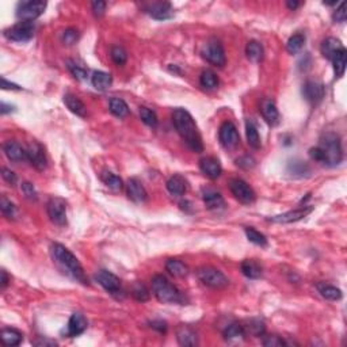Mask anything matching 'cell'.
I'll list each match as a JSON object with an SVG mask.
<instances>
[{"instance_id":"cell-1","label":"cell","mask_w":347,"mask_h":347,"mask_svg":"<svg viewBox=\"0 0 347 347\" xmlns=\"http://www.w3.org/2000/svg\"><path fill=\"white\" fill-rule=\"evenodd\" d=\"M309 156L313 160L326 166L335 167L343 160V150L340 137L334 132H327L320 137L319 146L309 150Z\"/></svg>"},{"instance_id":"cell-2","label":"cell","mask_w":347,"mask_h":347,"mask_svg":"<svg viewBox=\"0 0 347 347\" xmlns=\"http://www.w3.org/2000/svg\"><path fill=\"white\" fill-rule=\"evenodd\" d=\"M172 124L177 129L178 134L181 136L182 140L186 142L193 152H202L204 151V142L198 128L195 125L194 118L191 114L185 109H175L172 113Z\"/></svg>"},{"instance_id":"cell-3","label":"cell","mask_w":347,"mask_h":347,"mask_svg":"<svg viewBox=\"0 0 347 347\" xmlns=\"http://www.w3.org/2000/svg\"><path fill=\"white\" fill-rule=\"evenodd\" d=\"M50 252H52L53 261L56 262L57 266L60 267L63 273L69 275L71 278H73L77 282L89 285V278H87L79 259L67 247H64L60 243H54L50 247Z\"/></svg>"},{"instance_id":"cell-4","label":"cell","mask_w":347,"mask_h":347,"mask_svg":"<svg viewBox=\"0 0 347 347\" xmlns=\"http://www.w3.org/2000/svg\"><path fill=\"white\" fill-rule=\"evenodd\" d=\"M152 292L155 297L163 304H185L183 293L163 275H155L152 278Z\"/></svg>"},{"instance_id":"cell-5","label":"cell","mask_w":347,"mask_h":347,"mask_svg":"<svg viewBox=\"0 0 347 347\" xmlns=\"http://www.w3.org/2000/svg\"><path fill=\"white\" fill-rule=\"evenodd\" d=\"M197 277L205 286H209L212 289H224L229 283L228 278L221 271L210 266L199 267L197 270Z\"/></svg>"},{"instance_id":"cell-6","label":"cell","mask_w":347,"mask_h":347,"mask_svg":"<svg viewBox=\"0 0 347 347\" xmlns=\"http://www.w3.org/2000/svg\"><path fill=\"white\" fill-rule=\"evenodd\" d=\"M45 8H46V2H41V0L22 2L16 7V18L20 22H33L44 14Z\"/></svg>"},{"instance_id":"cell-7","label":"cell","mask_w":347,"mask_h":347,"mask_svg":"<svg viewBox=\"0 0 347 347\" xmlns=\"http://www.w3.org/2000/svg\"><path fill=\"white\" fill-rule=\"evenodd\" d=\"M202 57L205 59L208 63L216 65V67H224L225 65L226 57L224 46L220 41L217 40H210L205 44V46L202 48L201 52Z\"/></svg>"},{"instance_id":"cell-8","label":"cell","mask_w":347,"mask_h":347,"mask_svg":"<svg viewBox=\"0 0 347 347\" xmlns=\"http://www.w3.org/2000/svg\"><path fill=\"white\" fill-rule=\"evenodd\" d=\"M229 190L230 193L234 194V197L238 199L239 202H242L244 205H251L255 202V191L252 190L247 182H244L243 179H239V178H234L229 181Z\"/></svg>"},{"instance_id":"cell-9","label":"cell","mask_w":347,"mask_h":347,"mask_svg":"<svg viewBox=\"0 0 347 347\" xmlns=\"http://www.w3.org/2000/svg\"><path fill=\"white\" fill-rule=\"evenodd\" d=\"M34 32H36V26L33 22H19L14 24L12 27L4 30V37L15 42H26L34 37Z\"/></svg>"},{"instance_id":"cell-10","label":"cell","mask_w":347,"mask_h":347,"mask_svg":"<svg viewBox=\"0 0 347 347\" xmlns=\"http://www.w3.org/2000/svg\"><path fill=\"white\" fill-rule=\"evenodd\" d=\"M95 279H97L98 283H99L109 295L114 296V297H117V299H120L122 296L121 281H120V278H118L117 275H114L113 273H110V271L107 270H99L97 274H95Z\"/></svg>"},{"instance_id":"cell-11","label":"cell","mask_w":347,"mask_h":347,"mask_svg":"<svg viewBox=\"0 0 347 347\" xmlns=\"http://www.w3.org/2000/svg\"><path fill=\"white\" fill-rule=\"evenodd\" d=\"M218 140L221 142V146L226 148V150H234L240 144V136H239V132L234 122L225 121L220 126Z\"/></svg>"},{"instance_id":"cell-12","label":"cell","mask_w":347,"mask_h":347,"mask_svg":"<svg viewBox=\"0 0 347 347\" xmlns=\"http://www.w3.org/2000/svg\"><path fill=\"white\" fill-rule=\"evenodd\" d=\"M48 216L53 224L59 226L67 225V202L60 197L52 198L48 202Z\"/></svg>"},{"instance_id":"cell-13","label":"cell","mask_w":347,"mask_h":347,"mask_svg":"<svg viewBox=\"0 0 347 347\" xmlns=\"http://www.w3.org/2000/svg\"><path fill=\"white\" fill-rule=\"evenodd\" d=\"M26 154H27V162H30L36 170L44 171L46 168V155H45L44 147L38 144V142L33 141L30 142L26 148Z\"/></svg>"},{"instance_id":"cell-14","label":"cell","mask_w":347,"mask_h":347,"mask_svg":"<svg viewBox=\"0 0 347 347\" xmlns=\"http://www.w3.org/2000/svg\"><path fill=\"white\" fill-rule=\"evenodd\" d=\"M313 208L312 206H304L299 209L291 210L286 213L278 214V216H273V217L267 218V221L275 222V224H292V222H297L300 220L305 218L309 213H312Z\"/></svg>"},{"instance_id":"cell-15","label":"cell","mask_w":347,"mask_h":347,"mask_svg":"<svg viewBox=\"0 0 347 347\" xmlns=\"http://www.w3.org/2000/svg\"><path fill=\"white\" fill-rule=\"evenodd\" d=\"M303 94L309 103L317 105L323 101L324 95H326V87L322 81L308 80L303 87Z\"/></svg>"},{"instance_id":"cell-16","label":"cell","mask_w":347,"mask_h":347,"mask_svg":"<svg viewBox=\"0 0 347 347\" xmlns=\"http://www.w3.org/2000/svg\"><path fill=\"white\" fill-rule=\"evenodd\" d=\"M146 12L150 14L154 19L164 20L170 19L174 15V8L170 3L167 2H159V3H152L146 7Z\"/></svg>"},{"instance_id":"cell-17","label":"cell","mask_w":347,"mask_h":347,"mask_svg":"<svg viewBox=\"0 0 347 347\" xmlns=\"http://www.w3.org/2000/svg\"><path fill=\"white\" fill-rule=\"evenodd\" d=\"M87 326H89V323H87V319H85L84 316L81 315V313L76 312V313H73V315L69 317V322H68V326H67V331H65V335L69 336V338H75V336H79L80 334H83V332L87 330Z\"/></svg>"},{"instance_id":"cell-18","label":"cell","mask_w":347,"mask_h":347,"mask_svg":"<svg viewBox=\"0 0 347 347\" xmlns=\"http://www.w3.org/2000/svg\"><path fill=\"white\" fill-rule=\"evenodd\" d=\"M199 170L209 179H217L222 172L220 162L216 158H212V156H206V158H202L199 160Z\"/></svg>"},{"instance_id":"cell-19","label":"cell","mask_w":347,"mask_h":347,"mask_svg":"<svg viewBox=\"0 0 347 347\" xmlns=\"http://www.w3.org/2000/svg\"><path fill=\"white\" fill-rule=\"evenodd\" d=\"M4 155L7 156L8 160L11 162H23L27 160V154H26V148L20 146L19 142L16 141H6L3 144Z\"/></svg>"},{"instance_id":"cell-20","label":"cell","mask_w":347,"mask_h":347,"mask_svg":"<svg viewBox=\"0 0 347 347\" xmlns=\"http://www.w3.org/2000/svg\"><path fill=\"white\" fill-rule=\"evenodd\" d=\"M261 114H262L263 120L271 126H275L279 124V113L277 106L271 99H263L261 102Z\"/></svg>"},{"instance_id":"cell-21","label":"cell","mask_w":347,"mask_h":347,"mask_svg":"<svg viewBox=\"0 0 347 347\" xmlns=\"http://www.w3.org/2000/svg\"><path fill=\"white\" fill-rule=\"evenodd\" d=\"M126 190H128V197L133 202H146L147 198H148L146 187L137 178L129 179L128 185H126Z\"/></svg>"},{"instance_id":"cell-22","label":"cell","mask_w":347,"mask_h":347,"mask_svg":"<svg viewBox=\"0 0 347 347\" xmlns=\"http://www.w3.org/2000/svg\"><path fill=\"white\" fill-rule=\"evenodd\" d=\"M202 198L205 202L206 208L209 210H222L225 208V201L218 191L214 189H204Z\"/></svg>"},{"instance_id":"cell-23","label":"cell","mask_w":347,"mask_h":347,"mask_svg":"<svg viewBox=\"0 0 347 347\" xmlns=\"http://www.w3.org/2000/svg\"><path fill=\"white\" fill-rule=\"evenodd\" d=\"M177 339L181 346H195L198 343L197 332L189 326H179L177 328Z\"/></svg>"},{"instance_id":"cell-24","label":"cell","mask_w":347,"mask_h":347,"mask_svg":"<svg viewBox=\"0 0 347 347\" xmlns=\"http://www.w3.org/2000/svg\"><path fill=\"white\" fill-rule=\"evenodd\" d=\"M167 190L174 197H182L187 191V181L179 174H175L167 181Z\"/></svg>"},{"instance_id":"cell-25","label":"cell","mask_w":347,"mask_h":347,"mask_svg":"<svg viewBox=\"0 0 347 347\" xmlns=\"http://www.w3.org/2000/svg\"><path fill=\"white\" fill-rule=\"evenodd\" d=\"M342 49H344L343 44L340 42V40L334 38V37L326 38V40L322 42V46H320L322 54H323L326 59H328V60H332L336 53L340 52Z\"/></svg>"},{"instance_id":"cell-26","label":"cell","mask_w":347,"mask_h":347,"mask_svg":"<svg viewBox=\"0 0 347 347\" xmlns=\"http://www.w3.org/2000/svg\"><path fill=\"white\" fill-rule=\"evenodd\" d=\"M64 103L68 107L69 111H72L73 114H76L77 117L85 118L87 117V107L83 102L72 94H65L64 95Z\"/></svg>"},{"instance_id":"cell-27","label":"cell","mask_w":347,"mask_h":347,"mask_svg":"<svg viewBox=\"0 0 347 347\" xmlns=\"http://www.w3.org/2000/svg\"><path fill=\"white\" fill-rule=\"evenodd\" d=\"M242 273L250 279H258L262 277V266L255 259H246L240 265Z\"/></svg>"},{"instance_id":"cell-28","label":"cell","mask_w":347,"mask_h":347,"mask_svg":"<svg viewBox=\"0 0 347 347\" xmlns=\"http://www.w3.org/2000/svg\"><path fill=\"white\" fill-rule=\"evenodd\" d=\"M91 83L99 91H105L113 83V77L110 73L103 72V71H95L91 76Z\"/></svg>"},{"instance_id":"cell-29","label":"cell","mask_w":347,"mask_h":347,"mask_svg":"<svg viewBox=\"0 0 347 347\" xmlns=\"http://www.w3.org/2000/svg\"><path fill=\"white\" fill-rule=\"evenodd\" d=\"M166 270L172 277H177V278H183L189 273L187 266L182 261H179V259H168L166 263Z\"/></svg>"},{"instance_id":"cell-30","label":"cell","mask_w":347,"mask_h":347,"mask_svg":"<svg viewBox=\"0 0 347 347\" xmlns=\"http://www.w3.org/2000/svg\"><path fill=\"white\" fill-rule=\"evenodd\" d=\"M109 109L113 115L118 118H125L129 115V106L121 98H111L109 103Z\"/></svg>"},{"instance_id":"cell-31","label":"cell","mask_w":347,"mask_h":347,"mask_svg":"<svg viewBox=\"0 0 347 347\" xmlns=\"http://www.w3.org/2000/svg\"><path fill=\"white\" fill-rule=\"evenodd\" d=\"M316 287H317V291H319V293L322 295V297H324L326 300L338 301V300L342 299V291L338 289L336 286L327 285V283H317Z\"/></svg>"},{"instance_id":"cell-32","label":"cell","mask_w":347,"mask_h":347,"mask_svg":"<svg viewBox=\"0 0 347 347\" xmlns=\"http://www.w3.org/2000/svg\"><path fill=\"white\" fill-rule=\"evenodd\" d=\"M2 339H3L6 346L14 347L20 344V342L23 340V335H22V332H19L15 328H3Z\"/></svg>"},{"instance_id":"cell-33","label":"cell","mask_w":347,"mask_h":347,"mask_svg":"<svg viewBox=\"0 0 347 347\" xmlns=\"http://www.w3.org/2000/svg\"><path fill=\"white\" fill-rule=\"evenodd\" d=\"M246 136H247V142L251 148L254 150H259L261 148V136L258 133V129H256V125H255L252 121L246 122Z\"/></svg>"},{"instance_id":"cell-34","label":"cell","mask_w":347,"mask_h":347,"mask_svg":"<svg viewBox=\"0 0 347 347\" xmlns=\"http://www.w3.org/2000/svg\"><path fill=\"white\" fill-rule=\"evenodd\" d=\"M224 338L225 340H240L243 339L244 336L247 335L246 330H244V326L239 323H232L229 326H226V328L224 330Z\"/></svg>"},{"instance_id":"cell-35","label":"cell","mask_w":347,"mask_h":347,"mask_svg":"<svg viewBox=\"0 0 347 347\" xmlns=\"http://www.w3.org/2000/svg\"><path fill=\"white\" fill-rule=\"evenodd\" d=\"M287 172L295 178H304L308 177L311 174V168H309V166L305 162L293 160V162L287 164Z\"/></svg>"},{"instance_id":"cell-36","label":"cell","mask_w":347,"mask_h":347,"mask_svg":"<svg viewBox=\"0 0 347 347\" xmlns=\"http://www.w3.org/2000/svg\"><path fill=\"white\" fill-rule=\"evenodd\" d=\"M246 54L251 61L259 63V61H262L265 50H263V46L259 44L258 41H250L246 46Z\"/></svg>"},{"instance_id":"cell-37","label":"cell","mask_w":347,"mask_h":347,"mask_svg":"<svg viewBox=\"0 0 347 347\" xmlns=\"http://www.w3.org/2000/svg\"><path fill=\"white\" fill-rule=\"evenodd\" d=\"M332 64H334V71L338 77L343 76L344 71H346L347 64V52L346 49H342L340 52H338L332 59Z\"/></svg>"},{"instance_id":"cell-38","label":"cell","mask_w":347,"mask_h":347,"mask_svg":"<svg viewBox=\"0 0 347 347\" xmlns=\"http://www.w3.org/2000/svg\"><path fill=\"white\" fill-rule=\"evenodd\" d=\"M304 44H305V36L301 33H297L295 36H292L286 42V50L291 54H296L303 49Z\"/></svg>"},{"instance_id":"cell-39","label":"cell","mask_w":347,"mask_h":347,"mask_svg":"<svg viewBox=\"0 0 347 347\" xmlns=\"http://www.w3.org/2000/svg\"><path fill=\"white\" fill-rule=\"evenodd\" d=\"M101 179L107 187H110V189L121 190L122 187H124V182H122L121 178L117 177L115 174L110 172V171H103V172L101 174Z\"/></svg>"},{"instance_id":"cell-40","label":"cell","mask_w":347,"mask_h":347,"mask_svg":"<svg viewBox=\"0 0 347 347\" xmlns=\"http://www.w3.org/2000/svg\"><path fill=\"white\" fill-rule=\"evenodd\" d=\"M199 83L204 89L206 90H214L218 85V76L213 71L210 69H206L201 73V77H199Z\"/></svg>"},{"instance_id":"cell-41","label":"cell","mask_w":347,"mask_h":347,"mask_svg":"<svg viewBox=\"0 0 347 347\" xmlns=\"http://www.w3.org/2000/svg\"><path fill=\"white\" fill-rule=\"evenodd\" d=\"M132 296L134 297V300H137L140 303H144V301H148L151 297L150 291L147 289V286L141 282H136L132 287Z\"/></svg>"},{"instance_id":"cell-42","label":"cell","mask_w":347,"mask_h":347,"mask_svg":"<svg viewBox=\"0 0 347 347\" xmlns=\"http://www.w3.org/2000/svg\"><path fill=\"white\" fill-rule=\"evenodd\" d=\"M244 232H246L247 239H248L251 243H254V244H256V246H261V247H266L267 246L266 236H265L263 234H261L259 230L254 229V228H246V229H244Z\"/></svg>"},{"instance_id":"cell-43","label":"cell","mask_w":347,"mask_h":347,"mask_svg":"<svg viewBox=\"0 0 347 347\" xmlns=\"http://www.w3.org/2000/svg\"><path fill=\"white\" fill-rule=\"evenodd\" d=\"M67 68H68L69 72L72 73V76L75 79H77V80H84V79H87V71L73 60H67Z\"/></svg>"},{"instance_id":"cell-44","label":"cell","mask_w":347,"mask_h":347,"mask_svg":"<svg viewBox=\"0 0 347 347\" xmlns=\"http://www.w3.org/2000/svg\"><path fill=\"white\" fill-rule=\"evenodd\" d=\"M140 118L146 125L151 126V128H156L158 126V117L155 111L150 110L148 107H140Z\"/></svg>"},{"instance_id":"cell-45","label":"cell","mask_w":347,"mask_h":347,"mask_svg":"<svg viewBox=\"0 0 347 347\" xmlns=\"http://www.w3.org/2000/svg\"><path fill=\"white\" fill-rule=\"evenodd\" d=\"M244 330H246V334L247 332H250L251 335L262 336L263 334H265V331H266V326H265V323H263L262 320L252 319V320H250L248 327L247 328L244 327Z\"/></svg>"},{"instance_id":"cell-46","label":"cell","mask_w":347,"mask_h":347,"mask_svg":"<svg viewBox=\"0 0 347 347\" xmlns=\"http://www.w3.org/2000/svg\"><path fill=\"white\" fill-rule=\"evenodd\" d=\"M0 209H2V213L7 218H15L18 216L16 206L6 197H2V199H0Z\"/></svg>"},{"instance_id":"cell-47","label":"cell","mask_w":347,"mask_h":347,"mask_svg":"<svg viewBox=\"0 0 347 347\" xmlns=\"http://www.w3.org/2000/svg\"><path fill=\"white\" fill-rule=\"evenodd\" d=\"M110 54H111V59H113L114 63L120 65V67L126 64V61H128V52L122 46H118V45L111 48Z\"/></svg>"},{"instance_id":"cell-48","label":"cell","mask_w":347,"mask_h":347,"mask_svg":"<svg viewBox=\"0 0 347 347\" xmlns=\"http://www.w3.org/2000/svg\"><path fill=\"white\" fill-rule=\"evenodd\" d=\"M77 40H79V32L73 27L67 28V30L63 33V36H61V41H63L65 45L76 44Z\"/></svg>"},{"instance_id":"cell-49","label":"cell","mask_w":347,"mask_h":347,"mask_svg":"<svg viewBox=\"0 0 347 347\" xmlns=\"http://www.w3.org/2000/svg\"><path fill=\"white\" fill-rule=\"evenodd\" d=\"M20 190H22V193H23L24 197L27 198V199H30V201H37V199H38V194H37L34 186H33L30 182H23V183L20 185Z\"/></svg>"},{"instance_id":"cell-50","label":"cell","mask_w":347,"mask_h":347,"mask_svg":"<svg viewBox=\"0 0 347 347\" xmlns=\"http://www.w3.org/2000/svg\"><path fill=\"white\" fill-rule=\"evenodd\" d=\"M236 164L240 168H243V170H251V168H254L256 166V160L252 156H250V155H244V156H242V158H239L236 160Z\"/></svg>"},{"instance_id":"cell-51","label":"cell","mask_w":347,"mask_h":347,"mask_svg":"<svg viewBox=\"0 0 347 347\" xmlns=\"http://www.w3.org/2000/svg\"><path fill=\"white\" fill-rule=\"evenodd\" d=\"M286 344V342L278 335H269L263 339V346L266 347H282Z\"/></svg>"},{"instance_id":"cell-52","label":"cell","mask_w":347,"mask_h":347,"mask_svg":"<svg viewBox=\"0 0 347 347\" xmlns=\"http://www.w3.org/2000/svg\"><path fill=\"white\" fill-rule=\"evenodd\" d=\"M346 18H347L346 6H344V3H340L339 8H336L335 11H334V14H332V19H334V22H336V23H343V22H346Z\"/></svg>"},{"instance_id":"cell-53","label":"cell","mask_w":347,"mask_h":347,"mask_svg":"<svg viewBox=\"0 0 347 347\" xmlns=\"http://www.w3.org/2000/svg\"><path fill=\"white\" fill-rule=\"evenodd\" d=\"M106 6H107V4H106L105 2H101V0L93 2V3H91V8H93L94 15L98 16V18H101V16L105 15Z\"/></svg>"},{"instance_id":"cell-54","label":"cell","mask_w":347,"mask_h":347,"mask_svg":"<svg viewBox=\"0 0 347 347\" xmlns=\"http://www.w3.org/2000/svg\"><path fill=\"white\" fill-rule=\"evenodd\" d=\"M2 177H3V179L6 182H7L8 185L14 186L16 183V181H18V178H16L15 172L11 170H8V168H6V167H3L2 168Z\"/></svg>"},{"instance_id":"cell-55","label":"cell","mask_w":347,"mask_h":347,"mask_svg":"<svg viewBox=\"0 0 347 347\" xmlns=\"http://www.w3.org/2000/svg\"><path fill=\"white\" fill-rule=\"evenodd\" d=\"M33 343L38 347H53L57 346V342L53 339H48V338H38L37 340H34Z\"/></svg>"},{"instance_id":"cell-56","label":"cell","mask_w":347,"mask_h":347,"mask_svg":"<svg viewBox=\"0 0 347 347\" xmlns=\"http://www.w3.org/2000/svg\"><path fill=\"white\" fill-rule=\"evenodd\" d=\"M150 326L151 328H154V330L162 332V334H164V332L167 331V324L166 322H163V320H154V322H151Z\"/></svg>"},{"instance_id":"cell-57","label":"cell","mask_w":347,"mask_h":347,"mask_svg":"<svg viewBox=\"0 0 347 347\" xmlns=\"http://www.w3.org/2000/svg\"><path fill=\"white\" fill-rule=\"evenodd\" d=\"M2 87H3V90H15V91H19L20 90L19 85L14 84V83H10L6 77L2 79Z\"/></svg>"},{"instance_id":"cell-58","label":"cell","mask_w":347,"mask_h":347,"mask_svg":"<svg viewBox=\"0 0 347 347\" xmlns=\"http://www.w3.org/2000/svg\"><path fill=\"white\" fill-rule=\"evenodd\" d=\"M181 209L185 210V212H187V213H191L193 212V204L190 201H187V199H185V201H181Z\"/></svg>"},{"instance_id":"cell-59","label":"cell","mask_w":347,"mask_h":347,"mask_svg":"<svg viewBox=\"0 0 347 347\" xmlns=\"http://www.w3.org/2000/svg\"><path fill=\"white\" fill-rule=\"evenodd\" d=\"M15 110V107L11 105H7V103H2V106H0V111H2V114H7V113H11V111H14Z\"/></svg>"},{"instance_id":"cell-60","label":"cell","mask_w":347,"mask_h":347,"mask_svg":"<svg viewBox=\"0 0 347 347\" xmlns=\"http://www.w3.org/2000/svg\"><path fill=\"white\" fill-rule=\"evenodd\" d=\"M8 282H10V278H8L7 271L2 270V289H3V291L7 287Z\"/></svg>"},{"instance_id":"cell-61","label":"cell","mask_w":347,"mask_h":347,"mask_svg":"<svg viewBox=\"0 0 347 347\" xmlns=\"http://www.w3.org/2000/svg\"><path fill=\"white\" fill-rule=\"evenodd\" d=\"M300 6H301V3H299V2H286V7L292 11H295L296 8H299Z\"/></svg>"}]
</instances>
